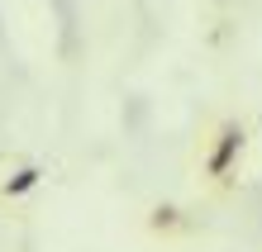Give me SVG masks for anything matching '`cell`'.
I'll use <instances>...</instances> for the list:
<instances>
[{"instance_id": "6da1fadb", "label": "cell", "mask_w": 262, "mask_h": 252, "mask_svg": "<svg viewBox=\"0 0 262 252\" xmlns=\"http://www.w3.org/2000/svg\"><path fill=\"white\" fill-rule=\"evenodd\" d=\"M243 148H248V129H243L238 119H224L220 129H214V138H210L205 176L210 181H229V176H234V167H238V157H243Z\"/></svg>"}, {"instance_id": "7a4b0ae2", "label": "cell", "mask_w": 262, "mask_h": 252, "mask_svg": "<svg viewBox=\"0 0 262 252\" xmlns=\"http://www.w3.org/2000/svg\"><path fill=\"white\" fill-rule=\"evenodd\" d=\"M38 181H43V167H34V162L14 167L10 176L0 181V200H19V195H29V191H38Z\"/></svg>"}, {"instance_id": "3957f363", "label": "cell", "mask_w": 262, "mask_h": 252, "mask_svg": "<svg viewBox=\"0 0 262 252\" xmlns=\"http://www.w3.org/2000/svg\"><path fill=\"white\" fill-rule=\"evenodd\" d=\"M148 224L158 228V233H162V228H177V210H172V204H158V210H152V219H148Z\"/></svg>"}]
</instances>
